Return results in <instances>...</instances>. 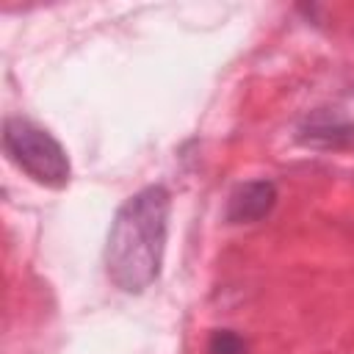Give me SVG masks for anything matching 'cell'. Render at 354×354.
Returning a JSON list of instances; mask_svg holds the SVG:
<instances>
[{
	"label": "cell",
	"mask_w": 354,
	"mask_h": 354,
	"mask_svg": "<svg viewBox=\"0 0 354 354\" xmlns=\"http://www.w3.org/2000/svg\"><path fill=\"white\" fill-rule=\"evenodd\" d=\"M171 194L166 185H144L124 199L105 241L108 279L124 293H144L158 277L169 235Z\"/></svg>",
	"instance_id": "1"
},
{
	"label": "cell",
	"mask_w": 354,
	"mask_h": 354,
	"mask_svg": "<svg viewBox=\"0 0 354 354\" xmlns=\"http://www.w3.org/2000/svg\"><path fill=\"white\" fill-rule=\"evenodd\" d=\"M246 340L243 335H238L235 329H216L207 340V351L210 354H246Z\"/></svg>",
	"instance_id": "5"
},
{
	"label": "cell",
	"mask_w": 354,
	"mask_h": 354,
	"mask_svg": "<svg viewBox=\"0 0 354 354\" xmlns=\"http://www.w3.org/2000/svg\"><path fill=\"white\" fill-rule=\"evenodd\" d=\"M277 199H279V194H277V185L271 180H249V183L238 185L230 194L224 218L230 224H254V221H263L277 207Z\"/></svg>",
	"instance_id": "3"
},
{
	"label": "cell",
	"mask_w": 354,
	"mask_h": 354,
	"mask_svg": "<svg viewBox=\"0 0 354 354\" xmlns=\"http://www.w3.org/2000/svg\"><path fill=\"white\" fill-rule=\"evenodd\" d=\"M296 138L313 149H354V119H343L329 111L310 113L301 124Z\"/></svg>",
	"instance_id": "4"
},
{
	"label": "cell",
	"mask_w": 354,
	"mask_h": 354,
	"mask_svg": "<svg viewBox=\"0 0 354 354\" xmlns=\"http://www.w3.org/2000/svg\"><path fill=\"white\" fill-rule=\"evenodd\" d=\"M3 149L39 185L47 188L69 185L72 166L66 149L36 122L25 116H8L3 122Z\"/></svg>",
	"instance_id": "2"
}]
</instances>
